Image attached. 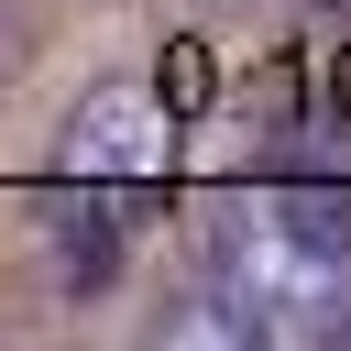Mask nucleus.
<instances>
[{"label":"nucleus","mask_w":351,"mask_h":351,"mask_svg":"<svg viewBox=\"0 0 351 351\" xmlns=\"http://www.w3.org/2000/svg\"><path fill=\"white\" fill-rule=\"evenodd\" d=\"M165 329L197 340H351V197L241 186L208 219V285Z\"/></svg>","instance_id":"1"},{"label":"nucleus","mask_w":351,"mask_h":351,"mask_svg":"<svg viewBox=\"0 0 351 351\" xmlns=\"http://www.w3.org/2000/svg\"><path fill=\"white\" fill-rule=\"evenodd\" d=\"M318 11H340V22H351V0H318Z\"/></svg>","instance_id":"3"},{"label":"nucleus","mask_w":351,"mask_h":351,"mask_svg":"<svg viewBox=\"0 0 351 351\" xmlns=\"http://www.w3.org/2000/svg\"><path fill=\"white\" fill-rule=\"evenodd\" d=\"M154 186H165V99L154 88H88L55 132V165H44V252L66 285H110L154 219Z\"/></svg>","instance_id":"2"}]
</instances>
